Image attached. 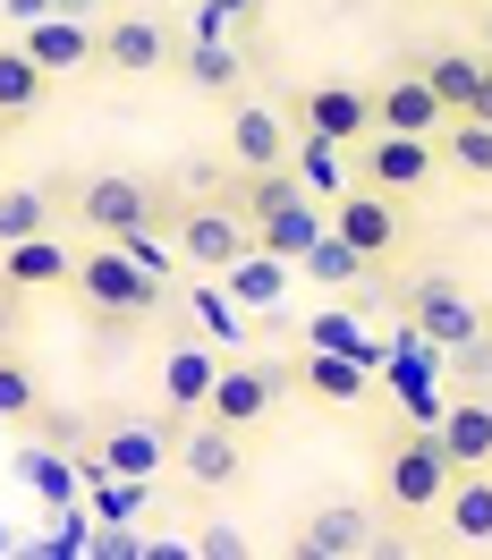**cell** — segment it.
<instances>
[{
	"instance_id": "cell-29",
	"label": "cell",
	"mask_w": 492,
	"mask_h": 560,
	"mask_svg": "<svg viewBox=\"0 0 492 560\" xmlns=\"http://www.w3.org/2000/svg\"><path fill=\"white\" fill-rule=\"evenodd\" d=\"M442 171L492 187V119H484V110H467V119H450V128H442Z\"/></svg>"
},
{
	"instance_id": "cell-26",
	"label": "cell",
	"mask_w": 492,
	"mask_h": 560,
	"mask_svg": "<svg viewBox=\"0 0 492 560\" xmlns=\"http://www.w3.org/2000/svg\"><path fill=\"white\" fill-rule=\"evenodd\" d=\"M178 306L196 315V331H204L212 349H238V340H246V306L230 298V289H221V272L196 280V289H178Z\"/></svg>"
},
{
	"instance_id": "cell-34",
	"label": "cell",
	"mask_w": 492,
	"mask_h": 560,
	"mask_svg": "<svg viewBox=\"0 0 492 560\" xmlns=\"http://www.w3.org/2000/svg\"><path fill=\"white\" fill-rule=\"evenodd\" d=\"M43 408V390H35V365H26V357H0V417H35Z\"/></svg>"
},
{
	"instance_id": "cell-10",
	"label": "cell",
	"mask_w": 492,
	"mask_h": 560,
	"mask_svg": "<svg viewBox=\"0 0 492 560\" xmlns=\"http://www.w3.org/2000/svg\"><path fill=\"white\" fill-rule=\"evenodd\" d=\"M281 390H289V374H272V365H221V383H212L204 417L238 424V433H255V424L281 408Z\"/></svg>"
},
{
	"instance_id": "cell-42",
	"label": "cell",
	"mask_w": 492,
	"mask_h": 560,
	"mask_svg": "<svg viewBox=\"0 0 492 560\" xmlns=\"http://www.w3.org/2000/svg\"><path fill=\"white\" fill-rule=\"evenodd\" d=\"M0 137H9V128H0Z\"/></svg>"
},
{
	"instance_id": "cell-41",
	"label": "cell",
	"mask_w": 492,
	"mask_h": 560,
	"mask_svg": "<svg viewBox=\"0 0 492 560\" xmlns=\"http://www.w3.org/2000/svg\"><path fill=\"white\" fill-rule=\"evenodd\" d=\"M0 552H9V535H0Z\"/></svg>"
},
{
	"instance_id": "cell-20",
	"label": "cell",
	"mask_w": 492,
	"mask_h": 560,
	"mask_svg": "<svg viewBox=\"0 0 492 560\" xmlns=\"http://www.w3.org/2000/svg\"><path fill=\"white\" fill-rule=\"evenodd\" d=\"M94 458H103V467H119V476H137V485H153V476L178 458V433H171V424H110Z\"/></svg>"
},
{
	"instance_id": "cell-27",
	"label": "cell",
	"mask_w": 492,
	"mask_h": 560,
	"mask_svg": "<svg viewBox=\"0 0 492 560\" xmlns=\"http://www.w3.org/2000/svg\"><path fill=\"white\" fill-rule=\"evenodd\" d=\"M221 289H230L238 306H255V315H263V306H281V298H289V264H281V255H263V246H246L238 264L221 272Z\"/></svg>"
},
{
	"instance_id": "cell-4",
	"label": "cell",
	"mask_w": 492,
	"mask_h": 560,
	"mask_svg": "<svg viewBox=\"0 0 492 560\" xmlns=\"http://www.w3.org/2000/svg\"><path fill=\"white\" fill-rule=\"evenodd\" d=\"M171 238H178V255H187L196 272H230L246 246H255V221H246V212L221 196V205H187Z\"/></svg>"
},
{
	"instance_id": "cell-5",
	"label": "cell",
	"mask_w": 492,
	"mask_h": 560,
	"mask_svg": "<svg viewBox=\"0 0 492 560\" xmlns=\"http://www.w3.org/2000/svg\"><path fill=\"white\" fill-rule=\"evenodd\" d=\"M60 205L94 230V238H119V230H137V221H153V187L128 171H94V178H77Z\"/></svg>"
},
{
	"instance_id": "cell-14",
	"label": "cell",
	"mask_w": 492,
	"mask_h": 560,
	"mask_svg": "<svg viewBox=\"0 0 492 560\" xmlns=\"http://www.w3.org/2000/svg\"><path fill=\"white\" fill-rule=\"evenodd\" d=\"M171 26L162 18H144V9H128V18H110L103 26V69H119V77H153V69H171Z\"/></svg>"
},
{
	"instance_id": "cell-6",
	"label": "cell",
	"mask_w": 492,
	"mask_h": 560,
	"mask_svg": "<svg viewBox=\"0 0 492 560\" xmlns=\"http://www.w3.org/2000/svg\"><path fill=\"white\" fill-rule=\"evenodd\" d=\"M171 467L196 492H230L246 476V433H238V424H221V417H196L187 433H178V458H171Z\"/></svg>"
},
{
	"instance_id": "cell-37",
	"label": "cell",
	"mask_w": 492,
	"mask_h": 560,
	"mask_svg": "<svg viewBox=\"0 0 492 560\" xmlns=\"http://www.w3.org/2000/svg\"><path fill=\"white\" fill-rule=\"evenodd\" d=\"M94 552H110V560H128V552H144V535H128V526H103V535H85Z\"/></svg>"
},
{
	"instance_id": "cell-35",
	"label": "cell",
	"mask_w": 492,
	"mask_h": 560,
	"mask_svg": "<svg viewBox=\"0 0 492 560\" xmlns=\"http://www.w3.org/2000/svg\"><path fill=\"white\" fill-rule=\"evenodd\" d=\"M246 18H255V0H204L196 35H230V26H246Z\"/></svg>"
},
{
	"instance_id": "cell-30",
	"label": "cell",
	"mask_w": 492,
	"mask_h": 560,
	"mask_svg": "<svg viewBox=\"0 0 492 560\" xmlns=\"http://www.w3.org/2000/svg\"><path fill=\"white\" fill-rule=\"evenodd\" d=\"M51 212H60V196H51V187H0V246L43 238V230H51Z\"/></svg>"
},
{
	"instance_id": "cell-2",
	"label": "cell",
	"mask_w": 492,
	"mask_h": 560,
	"mask_svg": "<svg viewBox=\"0 0 492 560\" xmlns=\"http://www.w3.org/2000/svg\"><path fill=\"white\" fill-rule=\"evenodd\" d=\"M69 289H85V306H94L103 323H137V315H162V306H171V280L137 272V264L119 255V238H110V246H85Z\"/></svg>"
},
{
	"instance_id": "cell-38",
	"label": "cell",
	"mask_w": 492,
	"mask_h": 560,
	"mask_svg": "<svg viewBox=\"0 0 492 560\" xmlns=\"http://www.w3.org/2000/svg\"><path fill=\"white\" fill-rule=\"evenodd\" d=\"M9 18H17V26H35V18H51V0H9Z\"/></svg>"
},
{
	"instance_id": "cell-40",
	"label": "cell",
	"mask_w": 492,
	"mask_h": 560,
	"mask_svg": "<svg viewBox=\"0 0 492 560\" xmlns=\"http://www.w3.org/2000/svg\"><path fill=\"white\" fill-rule=\"evenodd\" d=\"M484 60H492V9H484Z\"/></svg>"
},
{
	"instance_id": "cell-9",
	"label": "cell",
	"mask_w": 492,
	"mask_h": 560,
	"mask_svg": "<svg viewBox=\"0 0 492 560\" xmlns=\"http://www.w3.org/2000/svg\"><path fill=\"white\" fill-rule=\"evenodd\" d=\"M408 323H417L424 340H442V349H458V340H476V331H484L492 323V306H476V298H467V289H458V280H417V289H408Z\"/></svg>"
},
{
	"instance_id": "cell-3",
	"label": "cell",
	"mask_w": 492,
	"mask_h": 560,
	"mask_svg": "<svg viewBox=\"0 0 492 560\" xmlns=\"http://www.w3.org/2000/svg\"><path fill=\"white\" fill-rule=\"evenodd\" d=\"M356 171H365V187H383V196L408 205L442 171V137H390V128H374V137L356 144Z\"/></svg>"
},
{
	"instance_id": "cell-23",
	"label": "cell",
	"mask_w": 492,
	"mask_h": 560,
	"mask_svg": "<svg viewBox=\"0 0 492 560\" xmlns=\"http://www.w3.org/2000/svg\"><path fill=\"white\" fill-rule=\"evenodd\" d=\"M51 94V69H43L26 43H0V128H26Z\"/></svg>"
},
{
	"instance_id": "cell-7",
	"label": "cell",
	"mask_w": 492,
	"mask_h": 560,
	"mask_svg": "<svg viewBox=\"0 0 492 560\" xmlns=\"http://www.w3.org/2000/svg\"><path fill=\"white\" fill-rule=\"evenodd\" d=\"M331 230H340L365 264H383L390 246H399V230H408V212H399V196H383V187H365V178H356L349 196H331Z\"/></svg>"
},
{
	"instance_id": "cell-32",
	"label": "cell",
	"mask_w": 492,
	"mask_h": 560,
	"mask_svg": "<svg viewBox=\"0 0 492 560\" xmlns=\"http://www.w3.org/2000/svg\"><path fill=\"white\" fill-rule=\"evenodd\" d=\"M119 255H128V264H137V272H153V280H171V289H178V264H187V255H178V238H162V230H153V221H137V230H119Z\"/></svg>"
},
{
	"instance_id": "cell-18",
	"label": "cell",
	"mask_w": 492,
	"mask_h": 560,
	"mask_svg": "<svg viewBox=\"0 0 492 560\" xmlns=\"http://www.w3.org/2000/svg\"><path fill=\"white\" fill-rule=\"evenodd\" d=\"M0 280H9L17 298H35V289H69V280H77V246H60L51 230H43V238L0 246Z\"/></svg>"
},
{
	"instance_id": "cell-12",
	"label": "cell",
	"mask_w": 492,
	"mask_h": 560,
	"mask_svg": "<svg viewBox=\"0 0 492 560\" xmlns=\"http://www.w3.org/2000/svg\"><path fill=\"white\" fill-rule=\"evenodd\" d=\"M374 544H383V535H374V510H365V501H323L315 518L297 526V552H315V560H365Z\"/></svg>"
},
{
	"instance_id": "cell-8",
	"label": "cell",
	"mask_w": 492,
	"mask_h": 560,
	"mask_svg": "<svg viewBox=\"0 0 492 560\" xmlns=\"http://www.w3.org/2000/svg\"><path fill=\"white\" fill-rule=\"evenodd\" d=\"M289 128H315L331 144H365L374 137V94L365 85H306L297 103H289Z\"/></svg>"
},
{
	"instance_id": "cell-36",
	"label": "cell",
	"mask_w": 492,
	"mask_h": 560,
	"mask_svg": "<svg viewBox=\"0 0 492 560\" xmlns=\"http://www.w3.org/2000/svg\"><path fill=\"white\" fill-rule=\"evenodd\" d=\"M196 552H212V560H238V552H246V535H238V526H221V518H212L204 535H196Z\"/></svg>"
},
{
	"instance_id": "cell-25",
	"label": "cell",
	"mask_w": 492,
	"mask_h": 560,
	"mask_svg": "<svg viewBox=\"0 0 492 560\" xmlns=\"http://www.w3.org/2000/svg\"><path fill=\"white\" fill-rule=\"evenodd\" d=\"M340 153H349V144L315 137V128H297V137H289V171L306 178V196H323V205H331V196H349V187H356Z\"/></svg>"
},
{
	"instance_id": "cell-39",
	"label": "cell",
	"mask_w": 492,
	"mask_h": 560,
	"mask_svg": "<svg viewBox=\"0 0 492 560\" xmlns=\"http://www.w3.org/2000/svg\"><path fill=\"white\" fill-rule=\"evenodd\" d=\"M476 110H484V119H492V60H484V103H476Z\"/></svg>"
},
{
	"instance_id": "cell-16",
	"label": "cell",
	"mask_w": 492,
	"mask_h": 560,
	"mask_svg": "<svg viewBox=\"0 0 492 560\" xmlns=\"http://www.w3.org/2000/svg\"><path fill=\"white\" fill-rule=\"evenodd\" d=\"M323 230H331V205H323V196H306V187H297L289 205L255 212V246H263V255H281V264H297Z\"/></svg>"
},
{
	"instance_id": "cell-11",
	"label": "cell",
	"mask_w": 492,
	"mask_h": 560,
	"mask_svg": "<svg viewBox=\"0 0 492 560\" xmlns=\"http://www.w3.org/2000/svg\"><path fill=\"white\" fill-rule=\"evenodd\" d=\"M374 128H390V137H442L450 110H442V94L424 85V69H399L390 85H374Z\"/></svg>"
},
{
	"instance_id": "cell-17",
	"label": "cell",
	"mask_w": 492,
	"mask_h": 560,
	"mask_svg": "<svg viewBox=\"0 0 492 560\" xmlns=\"http://www.w3.org/2000/svg\"><path fill=\"white\" fill-rule=\"evenodd\" d=\"M433 518L450 526V544H467V552H492V467H458Z\"/></svg>"
},
{
	"instance_id": "cell-21",
	"label": "cell",
	"mask_w": 492,
	"mask_h": 560,
	"mask_svg": "<svg viewBox=\"0 0 492 560\" xmlns=\"http://www.w3.org/2000/svg\"><path fill=\"white\" fill-rule=\"evenodd\" d=\"M212 383H221V357H212V340H178V349L162 357V399H171V417H204Z\"/></svg>"
},
{
	"instance_id": "cell-33",
	"label": "cell",
	"mask_w": 492,
	"mask_h": 560,
	"mask_svg": "<svg viewBox=\"0 0 492 560\" xmlns=\"http://www.w3.org/2000/svg\"><path fill=\"white\" fill-rule=\"evenodd\" d=\"M450 390H492V323L450 349Z\"/></svg>"
},
{
	"instance_id": "cell-28",
	"label": "cell",
	"mask_w": 492,
	"mask_h": 560,
	"mask_svg": "<svg viewBox=\"0 0 492 560\" xmlns=\"http://www.w3.org/2000/svg\"><path fill=\"white\" fill-rule=\"evenodd\" d=\"M178 69H187V85H204V94H238L246 85V60L230 35H196L187 51H178Z\"/></svg>"
},
{
	"instance_id": "cell-31",
	"label": "cell",
	"mask_w": 492,
	"mask_h": 560,
	"mask_svg": "<svg viewBox=\"0 0 492 560\" xmlns=\"http://www.w3.org/2000/svg\"><path fill=\"white\" fill-rule=\"evenodd\" d=\"M297 264H306V280H323V289H356V272H365V255H356L340 230H323V238L306 246Z\"/></svg>"
},
{
	"instance_id": "cell-15",
	"label": "cell",
	"mask_w": 492,
	"mask_h": 560,
	"mask_svg": "<svg viewBox=\"0 0 492 560\" xmlns=\"http://www.w3.org/2000/svg\"><path fill=\"white\" fill-rule=\"evenodd\" d=\"M289 137H297V128H289L272 103H230V162H238V171H281Z\"/></svg>"
},
{
	"instance_id": "cell-22",
	"label": "cell",
	"mask_w": 492,
	"mask_h": 560,
	"mask_svg": "<svg viewBox=\"0 0 492 560\" xmlns=\"http://www.w3.org/2000/svg\"><path fill=\"white\" fill-rule=\"evenodd\" d=\"M442 451L458 467H492V390H450V408H442Z\"/></svg>"
},
{
	"instance_id": "cell-13",
	"label": "cell",
	"mask_w": 492,
	"mask_h": 560,
	"mask_svg": "<svg viewBox=\"0 0 492 560\" xmlns=\"http://www.w3.org/2000/svg\"><path fill=\"white\" fill-rule=\"evenodd\" d=\"M17 43H26L51 77H77V69H94V60H103V26H94V18H60V9H51V18H35Z\"/></svg>"
},
{
	"instance_id": "cell-19",
	"label": "cell",
	"mask_w": 492,
	"mask_h": 560,
	"mask_svg": "<svg viewBox=\"0 0 492 560\" xmlns=\"http://www.w3.org/2000/svg\"><path fill=\"white\" fill-rule=\"evenodd\" d=\"M297 390L323 399V408H356V399L374 390V365L349 357V349H306V357H297Z\"/></svg>"
},
{
	"instance_id": "cell-24",
	"label": "cell",
	"mask_w": 492,
	"mask_h": 560,
	"mask_svg": "<svg viewBox=\"0 0 492 560\" xmlns=\"http://www.w3.org/2000/svg\"><path fill=\"white\" fill-rule=\"evenodd\" d=\"M417 69H424V85L442 94L450 119H467V110L484 103V51H424Z\"/></svg>"
},
{
	"instance_id": "cell-1",
	"label": "cell",
	"mask_w": 492,
	"mask_h": 560,
	"mask_svg": "<svg viewBox=\"0 0 492 560\" xmlns=\"http://www.w3.org/2000/svg\"><path fill=\"white\" fill-rule=\"evenodd\" d=\"M450 476H458V458L442 451L433 424H408V433L383 451V501L399 510V518H433L442 492H450Z\"/></svg>"
}]
</instances>
